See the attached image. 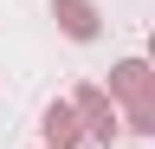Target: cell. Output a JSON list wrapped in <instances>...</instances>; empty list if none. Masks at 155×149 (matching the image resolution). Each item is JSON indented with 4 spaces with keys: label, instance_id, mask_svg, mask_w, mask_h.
<instances>
[{
    "label": "cell",
    "instance_id": "277c9868",
    "mask_svg": "<svg viewBox=\"0 0 155 149\" xmlns=\"http://www.w3.org/2000/svg\"><path fill=\"white\" fill-rule=\"evenodd\" d=\"M52 13H58V26L71 39H97V7L91 0H52Z\"/></svg>",
    "mask_w": 155,
    "mask_h": 149
},
{
    "label": "cell",
    "instance_id": "3957f363",
    "mask_svg": "<svg viewBox=\"0 0 155 149\" xmlns=\"http://www.w3.org/2000/svg\"><path fill=\"white\" fill-rule=\"evenodd\" d=\"M110 91H116L123 104H142V97H155V84H149V65H142V59H123V65L110 71Z\"/></svg>",
    "mask_w": 155,
    "mask_h": 149
},
{
    "label": "cell",
    "instance_id": "7a4b0ae2",
    "mask_svg": "<svg viewBox=\"0 0 155 149\" xmlns=\"http://www.w3.org/2000/svg\"><path fill=\"white\" fill-rule=\"evenodd\" d=\"M91 130L78 123V104H52L45 110V149H78Z\"/></svg>",
    "mask_w": 155,
    "mask_h": 149
},
{
    "label": "cell",
    "instance_id": "5b68a950",
    "mask_svg": "<svg viewBox=\"0 0 155 149\" xmlns=\"http://www.w3.org/2000/svg\"><path fill=\"white\" fill-rule=\"evenodd\" d=\"M129 130H142V136H155V97L129 104Z\"/></svg>",
    "mask_w": 155,
    "mask_h": 149
},
{
    "label": "cell",
    "instance_id": "6da1fadb",
    "mask_svg": "<svg viewBox=\"0 0 155 149\" xmlns=\"http://www.w3.org/2000/svg\"><path fill=\"white\" fill-rule=\"evenodd\" d=\"M71 104H78V117H84V130H91L97 143H116V130H123V123H116V104L104 97V91H91V84H84Z\"/></svg>",
    "mask_w": 155,
    "mask_h": 149
},
{
    "label": "cell",
    "instance_id": "8992f818",
    "mask_svg": "<svg viewBox=\"0 0 155 149\" xmlns=\"http://www.w3.org/2000/svg\"><path fill=\"white\" fill-rule=\"evenodd\" d=\"M149 59H155V39H149Z\"/></svg>",
    "mask_w": 155,
    "mask_h": 149
}]
</instances>
